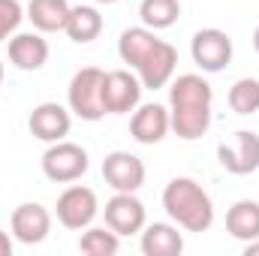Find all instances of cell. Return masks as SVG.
<instances>
[{
	"label": "cell",
	"instance_id": "cell-4",
	"mask_svg": "<svg viewBox=\"0 0 259 256\" xmlns=\"http://www.w3.org/2000/svg\"><path fill=\"white\" fill-rule=\"evenodd\" d=\"M103 75L106 69L100 66H81L66 88V106L75 118L81 121H103L106 109H103Z\"/></svg>",
	"mask_w": 259,
	"mask_h": 256
},
{
	"label": "cell",
	"instance_id": "cell-3",
	"mask_svg": "<svg viewBox=\"0 0 259 256\" xmlns=\"http://www.w3.org/2000/svg\"><path fill=\"white\" fill-rule=\"evenodd\" d=\"M163 208L169 220L184 232H208L214 223V202L193 178H172L163 190Z\"/></svg>",
	"mask_w": 259,
	"mask_h": 256
},
{
	"label": "cell",
	"instance_id": "cell-19",
	"mask_svg": "<svg viewBox=\"0 0 259 256\" xmlns=\"http://www.w3.org/2000/svg\"><path fill=\"white\" fill-rule=\"evenodd\" d=\"M64 33L72 42H78V46L94 42L103 33V15H100V9H94V6H69V18H66Z\"/></svg>",
	"mask_w": 259,
	"mask_h": 256
},
{
	"label": "cell",
	"instance_id": "cell-25",
	"mask_svg": "<svg viewBox=\"0 0 259 256\" xmlns=\"http://www.w3.org/2000/svg\"><path fill=\"white\" fill-rule=\"evenodd\" d=\"M244 256H259V238H253V241L244 244Z\"/></svg>",
	"mask_w": 259,
	"mask_h": 256
},
{
	"label": "cell",
	"instance_id": "cell-20",
	"mask_svg": "<svg viewBox=\"0 0 259 256\" xmlns=\"http://www.w3.org/2000/svg\"><path fill=\"white\" fill-rule=\"evenodd\" d=\"M139 18L151 30H169L181 18V0H142Z\"/></svg>",
	"mask_w": 259,
	"mask_h": 256
},
{
	"label": "cell",
	"instance_id": "cell-1",
	"mask_svg": "<svg viewBox=\"0 0 259 256\" xmlns=\"http://www.w3.org/2000/svg\"><path fill=\"white\" fill-rule=\"evenodd\" d=\"M118 55L121 61L139 75L142 88L148 91H160L175 78V66H178V49L166 39L157 36V30L151 27H127L118 39Z\"/></svg>",
	"mask_w": 259,
	"mask_h": 256
},
{
	"label": "cell",
	"instance_id": "cell-14",
	"mask_svg": "<svg viewBox=\"0 0 259 256\" xmlns=\"http://www.w3.org/2000/svg\"><path fill=\"white\" fill-rule=\"evenodd\" d=\"M172 130L169 109L160 103H139L130 118V136L139 145H160Z\"/></svg>",
	"mask_w": 259,
	"mask_h": 256
},
{
	"label": "cell",
	"instance_id": "cell-21",
	"mask_svg": "<svg viewBox=\"0 0 259 256\" xmlns=\"http://www.w3.org/2000/svg\"><path fill=\"white\" fill-rule=\"evenodd\" d=\"M78 250L84 256H115L121 250V235L109 226H88L81 229Z\"/></svg>",
	"mask_w": 259,
	"mask_h": 256
},
{
	"label": "cell",
	"instance_id": "cell-2",
	"mask_svg": "<svg viewBox=\"0 0 259 256\" xmlns=\"http://www.w3.org/2000/svg\"><path fill=\"white\" fill-rule=\"evenodd\" d=\"M169 121L172 133L184 142H196L211 130L214 88L199 72H184L169 81Z\"/></svg>",
	"mask_w": 259,
	"mask_h": 256
},
{
	"label": "cell",
	"instance_id": "cell-6",
	"mask_svg": "<svg viewBox=\"0 0 259 256\" xmlns=\"http://www.w3.org/2000/svg\"><path fill=\"white\" fill-rule=\"evenodd\" d=\"M232 36L220 27H202L190 39V58L202 72H223L232 64Z\"/></svg>",
	"mask_w": 259,
	"mask_h": 256
},
{
	"label": "cell",
	"instance_id": "cell-11",
	"mask_svg": "<svg viewBox=\"0 0 259 256\" xmlns=\"http://www.w3.org/2000/svg\"><path fill=\"white\" fill-rule=\"evenodd\" d=\"M103 217H106V226L115 229L121 238L124 235H139L148 223V214H145V205L136 193H115L106 208H103Z\"/></svg>",
	"mask_w": 259,
	"mask_h": 256
},
{
	"label": "cell",
	"instance_id": "cell-28",
	"mask_svg": "<svg viewBox=\"0 0 259 256\" xmlns=\"http://www.w3.org/2000/svg\"><path fill=\"white\" fill-rule=\"evenodd\" d=\"M0 88H3V64H0Z\"/></svg>",
	"mask_w": 259,
	"mask_h": 256
},
{
	"label": "cell",
	"instance_id": "cell-27",
	"mask_svg": "<svg viewBox=\"0 0 259 256\" xmlns=\"http://www.w3.org/2000/svg\"><path fill=\"white\" fill-rule=\"evenodd\" d=\"M97 3H106V6H112V3H118V0H97Z\"/></svg>",
	"mask_w": 259,
	"mask_h": 256
},
{
	"label": "cell",
	"instance_id": "cell-23",
	"mask_svg": "<svg viewBox=\"0 0 259 256\" xmlns=\"http://www.w3.org/2000/svg\"><path fill=\"white\" fill-rule=\"evenodd\" d=\"M24 6L18 0H0V42L3 39H12L24 21Z\"/></svg>",
	"mask_w": 259,
	"mask_h": 256
},
{
	"label": "cell",
	"instance_id": "cell-22",
	"mask_svg": "<svg viewBox=\"0 0 259 256\" xmlns=\"http://www.w3.org/2000/svg\"><path fill=\"white\" fill-rule=\"evenodd\" d=\"M226 103H229V109H232L235 115H241V118L256 115L259 112V78H253V75L238 78V81L229 88Z\"/></svg>",
	"mask_w": 259,
	"mask_h": 256
},
{
	"label": "cell",
	"instance_id": "cell-7",
	"mask_svg": "<svg viewBox=\"0 0 259 256\" xmlns=\"http://www.w3.org/2000/svg\"><path fill=\"white\" fill-rule=\"evenodd\" d=\"M55 214H58V223L64 229H72V232H81L88 229L97 214H100V199L97 193L84 184H72L66 187L61 196H58V205H55Z\"/></svg>",
	"mask_w": 259,
	"mask_h": 256
},
{
	"label": "cell",
	"instance_id": "cell-18",
	"mask_svg": "<svg viewBox=\"0 0 259 256\" xmlns=\"http://www.w3.org/2000/svg\"><path fill=\"white\" fill-rule=\"evenodd\" d=\"M226 232L235 241H241V244L259 238V202H253V199H238L226 211Z\"/></svg>",
	"mask_w": 259,
	"mask_h": 256
},
{
	"label": "cell",
	"instance_id": "cell-16",
	"mask_svg": "<svg viewBox=\"0 0 259 256\" xmlns=\"http://www.w3.org/2000/svg\"><path fill=\"white\" fill-rule=\"evenodd\" d=\"M139 235V247L145 256H181L184 250V235L175 223H145Z\"/></svg>",
	"mask_w": 259,
	"mask_h": 256
},
{
	"label": "cell",
	"instance_id": "cell-24",
	"mask_svg": "<svg viewBox=\"0 0 259 256\" xmlns=\"http://www.w3.org/2000/svg\"><path fill=\"white\" fill-rule=\"evenodd\" d=\"M0 256H12V235L0 229Z\"/></svg>",
	"mask_w": 259,
	"mask_h": 256
},
{
	"label": "cell",
	"instance_id": "cell-10",
	"mask_svg": "<svg viewBox=\"0 0 259 256\" xmlns=\"http://www.w3.org/2000/svg\"><path fill=\"white\" fill-rule=\"evenodd\" d=\"M145 175H148V169H145L142 157H136V154H130V151H112V154H106V160H103V178H106V184L115 193L142 190Z\"/></svg>",
	"mask_w": 259,
	"mask_h": 256
},
{
	"label": "cell",
	"instance_id": "cell-5",
	"mask_svg": "<svg viewBox=\"0 0 259 256\" xmlns=\"http://www.w3.org/2000/svg\"><path fill=\"white\" fill-rule=\"evenodd\" d=\"M39 163H42V175L49 181H55V184H72L91 169L88 151L81 145H75V142H66V139L49 145Z\"/></svg>",
	"mask_w": 259,
	"mask_h": 256
},
{
	"label": "cell",
	"instance_id": "cell-15",
	"mask_svg": "<svg viewBox=\"0 0 259 256\" xmlns=\"http://www.w3.org/2000/svg\"><path fill=\"white\" fill-rule=\"evenodd\" d=\"M49 55H52L49 39L39 30H33V33H15L9 39V64L15 66V69H21V72L42 69V66L49 64Z\"/></svg>",
	"mask_w": 259,
	"mask_h": 256
},
{
	"label": "cell",
	"instance_id": "cell-13",
	"mask_svg": "<svg viewBox=\"0 0 259 256\" xmlns=\"http://www.w3.org/2000/svg\"><path fill=\"white\" fill-rule=\"evenodd\" d=\"M27 130H30L33 139H39L46 145H55V142L69 136L72 112H69V106H61V103H39L27 118Z\"/></svg>",
	"mask_w": 259,
	"mask_h": 256
},
{
	"label": "cell",
	"instance_id": "cell-26",
	"mask_svg": "<svg viewBox=\"0 0 259 256\" xmlns=\"http://www.w3.org/2000/svg\"><path fill=\"white\" fill-rule=\"evenodd\" d=\"M253 49H256V55H259V27L253 30Z\"/></svg>",
	"mask_w": 259,
	"mask_h": 256
},
{
	"label": "cell",
	"instance_id": "cell-8",
	"mask_svg": "<svg viewBox=\"0 0 259 256\" xmlns=\"http://www.w3.org/2000/svg\"><path fill=\"white\" fill-rule=\"evenodd\" d=\"M142 81L130 69H109L103 75V109L106 115H130L142 103Z\"/></svg>",
	"mask_w": 259,
	"mask_h": 256
},
{
	"label": "cell",
	"instance_id": "cell-9",
	"mask_svg": "<svg viewBox=\"0 0 259 256\" xmlns=\"http://www.w3.org/2000/svg\"><path fill=\"white\" fill-rule=\"evenodd\" d=\"M217 163L229 175H253L259 169V133L238 130L229 142L217 145Z\"/></svg>",
	"mask_w": 259,
	"mask_h": 256
},
{
	"label": "cell",
	"instance_id": "cell-17",
	"mask_svg": "<svg viewBox=\"0 0 259 256\" xmlns=\"http://www.w3.org/2000/svg\"><path fill=\"white\" fill-rule=\"evenodd\" d=\"M24 15L30 18L33 30H39V33H58V30L66 27L69 3L66 0H30L24 6Z\"/></svg>",
	"mask_w": 259,
	"mask_h": 256
},
{
	"label": "cell",
	"instance_id": "cell-12",
	"mask_svg": "<svg viewBox=\"0 0 259 256\" xmlns=\"http://www.w3.org/2000/svg\"><path fill=\"white\" fill-rule=\"evenodd\" d=\"M9 229L21 244H42L52 232V211L39 202H21L9 217Z\"/></svg>",
	"mask_w": 259,
	"mask_h": 256
}]
</instances>
